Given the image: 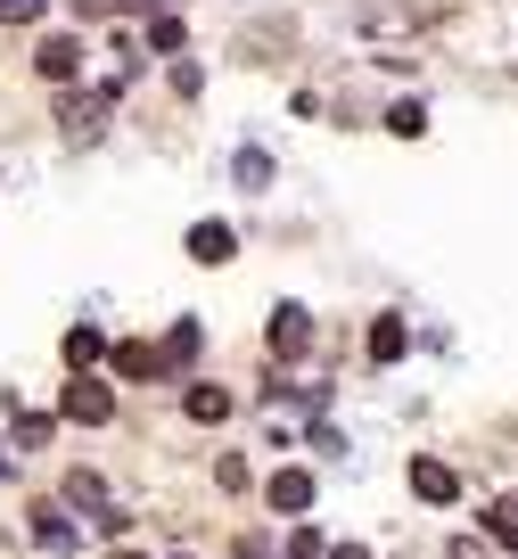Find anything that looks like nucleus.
I'll use <instances>...</instances> for the list:
<instances>
[{
  "label": "nucleus",
  "mask_w": 518,
  "mask_h": 559,
  "mask_svg": "<svg viewBox=\"0 0 518 559\" xmlns=\"http://www.w3.org/2000/svg\"><path fill=\"white\" fill-rule=\"evenodd\" d=\"M263 346H272L280 362H296V354L313 346V313H305V305H272V321H263Z\"/></svg>",
  "instance_id": "f257e3e1"
},
{
  "label": "nucleus",
  "mask_w": 518,
  "mask_h": 559,
  "mask_svg": "<svg viewBox=\"0 0 518 559\" xmlns=\"http://www.w3.org/2000/svg\"><path fill=\"white\" fill-rule=\"evenodd\" d=\"M107 99H116V91H67V99H58L67 140H99V132H107Z\"/></svg>",
  "instance_id": "f03ea898"
},
{
  "label": "nucleus",
  "mask_w": 518,
  "mask_h": 559,
  "mask_svg": "<svg viewBox=\"0 0 518 559\" xmlns=\"http://www.w3.org/2000/svg\"><path fill=\"white\" fill-rule=\"evenodd\" d=\"M58 412H67V419H83V428H99V419L116 412V395H107V379L74 370V379H67V395H58Z\"/></svg>",
  "instance_id": "7ed1b4c3"
},
{
  "label": "nucleus",
  "mask_w": 518,
  "mask_h": 559,
  "mask_svg": "<svg viewBox=\"0 0 518 559\" xmlns=\"http://www.w3.org/2000/svg\"><path fill=\"white\" fill-rule=\"evenodd\" d=\"M198 346H207V330H198V321L181 313V321L165 330V346H156V379H181V370L198 362Z\"/></svg>",
  "instance_id": "20e7f679"
},
{
  "label": "nucleus",
  "mask_w": 518,
  "mask_h": 559,
  "mask_svg": "<svg viewBox=\"0 0 518 559\" xmlns=\"http://www.w3.org/2000/svg\"><path fill=\"white\" fill-rule=\"evenodd\" d=\"M34 67L50 74V83H74V74H83V41H74V34H50V41L34 50Z\"/></svg>",
  "instance_id": "39448f33"
},
{
  "label": "nucleus",
  "mask_w": 518,
  "mask_h": 559,
  "mask_svg": "<svg viewBox=\"0 0 518 559\" xmlns=\"http://www.w3.org/2000/svg\"><path fill=\"white\" fill-rule=\"evenodd\" d=\"M34 543H42V551H50V559H67L74 543H83V526H74L67 510H34Z\"/></svg>",
  "instance_id": "423d86ee"
},
{
  "label": "nucleus",
  "mask_w": 518,
  "mask_h": 559,
  "mask_svg": "<svg viewBox=\"0 0 518 559\" xmlns=\"http://www.w3.org/2000/svg\"><path fill=\"white\" fill-rule=\"evenodd\" d=\"M363 346H370V362H403V346H412L403 313H379V321H370V337H363Z\"/></svg>",
  "instance_id": "0eeeda50"
},
{
  "label": "nucleus",
  "mask_w": 518,
  "mask_h": 559,
  "mask_svg": "<svg viewBox=\"0 0 518 559\" xmlns=\"http://www.w3.org/2000/svg\"><path fill=\"white\" fill-rule=\"evenodd\" d=\"M272 510L305 519V510H313V477H305V469H272Z\"/></svg>",
  "instance_id": "6e6552de"
},
{
  "label": "nucleus",
  "mask_w": 518,
  "mask_h": 559,
  "mask_svg": "<svg viewBox=\"0 0 518 559\" xmlns=\"http://www.w3.org/2000/svg\"><path fill=\"white\" fill-rule=\"evenodd\" d=\"M412 493H420V502H452V493H461V477H452L445 461H412Z\"/></svg>",
  "instance_id": "1a4fd4ad"
},
{
  "label": "nucleus",
  "mask_w": 518,
  "mask_h": 559,
  "mask_svg": "<svg viewBox=\"0 0 518 559\" xmlns=\"http://www.w3.org/2000/svg\"><path fill=\"white\" fill-rule=\"evenodd\" d=\"M354 17H363V25H379V34H387V25H428V9H412V0H363Z\"/></svg>",
  "instance_id": "9d476101"
},
{
  "label": "nucleus",
  "mask_w": 518,
  "mask_h": 559,
  "mask_svg": "<svg viewBox=\"0 0 518 559\" xmlns=\"http://www.w3.org/2000/svg\"><path fill=\"white\" fill-rule=\"evenodd\" d=\"M231 247H239V239H231V223H198L190 230V255L198 263H231Z\"/></svg>",
  "instance_id": "9b49d317"
},
{
  "label": "nucleus",
  "mask_w": 518,
  "mask_h": 559,
  "mask_svg": "<svg viewBox=\"0 0 518 559\" xmlns=\"http://www.w3.org/2000/svg\"><path fill=\"white\" fill-rule=\"evenodd\" d=\"M190 419H198V428H223V419H231V395H223V386H190Z\"/></svg>",
  "instance_id": "f8f14e48"
},
{
  "label": "nucleus",
  "mask_w": 518,
  "mask_h": 559,
  "mask_svg": "<svg viewBox=\"0 0 518 559\" xmlns=\"http://www.w3.org/2000/svg\"><path fill=\"white\" fill-rule=\"evenodd\" d=\"M99 354H107V337L91 330V321H74V330H67V362H74V370H91Z\"/></svg>",
  "instance_id": "ddd939ff"
},
{
  "label": "nucleus",
  "mask_w": 518,
  "mask_h": 559,
  "mask_svg": "<svg viewBox=\"0 0 518 559\" xmlns=\"http://www.w3.org/2000/svg\"><path fill=\"white\" fill-rule=\"evenodd\" d=\"M116 379H156V346H107Z\"/></svg>",
  "instance_id": "4468645a"
},
{
  "label": "nucleus",
  "mask_w": 518,
  "mask_h": 559,
  "mask_svg": "<svg viewBox=\"0 0 518 559\" xmlns=\"http://www.w3.org/2000/svg\"><path fill=\"white\" fill-rule=\"evenodd\" d=\"M231 174H239V190H272V157H263V148H239Z\"/></svg>",
  "instance_id": "2eb2a0df"
},
{
  "label": "nucleus",
  "mask_w": 518,
  "mask_h": 559,
  "mask_svg": "<svg viewBox=\"0 0 518 559\" xmlns=\"http://www.w3.org/2000/svg\"><path fill=\"white\" fill-rule=\"evenodd\" d=\"M387 132L420 140V132H428V107H420V99H396V107H387Z\"/></svg>",
  "instance_id": "dca6fc26"
},
{
  "label": "nucleus",
  "mask_w": 518,
  "mask_h": 559,
  "mask_svg": "<svg viewBox=\"0 0 518 559\" xmlns=\"http://www.w3.org/2000/svg\"><path fill=\"white\" fill-rule=\"evenodd\" d=\"M42 444H50V412H25L17 419V453H42Z\"/></svg>",
  "instance_id": "f3484780"
},
{
  "label": "nucleus",
  "mask_w": 518,
  "mask_h": 559,
  "mask_svg": "<svg viewBox=\"0 0 518 559\" xmlns=\"http://www.w3.org/2000/svg\"><path fill=\"white\" fill-rule=\"evenodd\" d=\"M67 502H107V486H99L91 469H74V477H67Z\"/></svg>",
  "instance_id": "a211bd4d"
},
{
  "label": "nucleus",
  "mask_w": 518,
  "mask_h": 559,
  "mask_svg": "<svg viewBox=\"0 0 518 559\" xmlns=\"http://www.w3.org/2000/svg\"><path fill=\"white\" fill-rule=\"evenodd\" d=\"M0 25H42V0H0Z\"/></svg>",
  "instance_id": "6ab92c4d"
},
{
  "label": "nucleus",
  "mask_w": 518,
  "mask_h": 559,
  "mask_svg": "<svg viewBox=\"0 0 518 559\" xmlns=\"http://www.w3.org/2000/svg\"><path fill=\"white\" fill-rule=\"evenodd\" d=\"M149 50H181V17H156L149 25Z\"/></svg>",
  "instance_id": "aec40b11"
},
{
  "label": "nucleus",
  "mask_w": 518,
  "mask_h": 559,
  "mask_svg": "<svg viewBox=\"0 0 518 559\" xmlns=\"http://www.w3.org/2000/svg\"><path fill=\"white\" fill-rule=\"evenodd\" d=\"M99 535L123 543V535H132V510H107V502H99Z\"/></svg>",
  "instance_id": "412c9836"
},
{
  "label": "nucleus",
  "mask_w": 518,
  "mask_h": 559,
  "mask_svg": "<svg viewBox=\"0 0 518 559\" xmlns=\"http://www.w3.org/2000/svg\"><path fill=\"white\" fill-rule=\"evenodd\" d=\"M494 543H510V551H518V502H502V510H494Z\"/></svg>",
  "instance_id": "4be33fe9"
},
{
  "label": "nucleus",
  "mask_w": 518,
  "mask_h": 559,
  "mask_svg": "<svg viewBox=\"0 0 518 559\" xmlns=\"http://www.w3.org/2000/svg\"><path fill=\"white\" fill-rule=\"evenodd\" d=\"M289 559H321V535H289Z\"/></svg>",
  "instance_id": "5701e85b"
},
{
  "label": "nucleus",
  "mask_w": 518,
  "mask_h": 559,
  "mask_svg": "<svg viewBox=\"0 0 518 559\" xmlns=\"http://www.w3.org/2000/svg\"><path fill=\"white\" fill-rule=\"evenodd\" d=\"M239 559H272V543H263V535H239Z\"/></svg>",
  "instance_id": "b1692460"
},
{
  "label": "nucleus",
  "mask_w": 518,
  "mask_h": 559,
  "mask_svg": "<svg viewBox=\"0 0 518 559\" xmlns=\"http://www.w3.org/2000/svg\"><path fill=\"white\" fill-rule=\"evenodd\" d=\"M74 17H107V9H116V0H67Z\"/></svg>",
  "instance_id": "393cba45"
},
{
  "label": "nucleus",
  "mask_w": 518,
  "mask_h": 559,
  "mask_svg": "<svg viewBox=\"0 0 518 559\" xmlns=\"http://www.w3.org/2000/svg\"><path fill=\"white\" fill-rule=\"evenodd\" d=\"M321 559H370V551H363V543H338V551H321Z\"/></svg>",
  "instance_id": "a878e982"
},
{
  "label": "nucleus",
  "mask_w": 518,
  "mask_h": 559,
  "mask_svg": "<svg viewBox=\"0 0 518 559\" xmlns=\"http://www.w3.org/2000/svg\"><path fill=\"white\" fill-rule=\"evenodd\" d=\"M116 9H165V0H116Z\"/></svg>",
  "instance_id": "bb28decb"
},
{
  "label": "nucleus",
  "mask_w": 518,
  "mask_h": 559,
  "mask_svg": "<svg viewBox=\"0 0 518 559\" xmlns=\"http://www.w3.org/2000/svg\"><path fill=\"white\" fill-rule=\"evenodd\" d=\"M0 477H9V453H0Z\"/></svg>",
  "instance_id": "cd10ccee"
},
{
  "label": "nucleus",
  "mask_w": 518,
  "mask_h": 559,
  "mask_svg": "<svg viewBox=\"0 0 518 559\" xmlns=\"http://www.w3.org/2000/svg\"><path fill=\"white\" fill-rule=\"evenodd\" d=\"M116 559H140V551H116Z\"/></svg>",
  "instance_id": "c85d7f7f"
}]
</instances>
